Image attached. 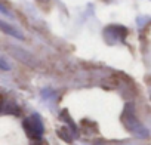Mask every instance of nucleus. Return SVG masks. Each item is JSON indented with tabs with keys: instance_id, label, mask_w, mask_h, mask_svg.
<instances>
[{
	"instance_id": "obj_7",
	"label": "nucleus",
	"mask_w": 151,
	"mask_h": 145,
	"mask_svg": "<svg viewBox=\"0 0 151 145\" xmlns=\"http://www.w3.org/2000/svg\"><path fill=\"white\" fill-rule=\"evenodd\" d=\"M0 12H2V14H8V11H6V9L2 6V5H0Z\"/></svg>"
},
{
	"instance_id": "obj_4",
	"label": "nucleus",
	"mask_w": 151,
	"mask_h": 145,
	"mask_svg": "<svg viewBox=\"0 0 151 145\" xmlns=\"http://www.w3.org/2000/svg\"><path fill=\"white\" fill-rule=\"evenodd\" d=\"M61 118H64V120L67 121V124H68V129L71 127V132H73V135H77V127H76V124H74V121L71 120V117L68 116L67 110H64V111L61 113Z\"/></svg>"
},
{
	"instance_id": "obj_5",
	"label": "nucleus",
	"mask_w": 151,
	"mask_h": 145,
	"mask_svg": "<svg viewBox=\"0 0 151 145\" xmlns=\"http://www.w3.org/2000/svg\"><path fill=\"white\" fill-rule=\"evenodd\" d=\"M73 132L68 129V127H61V129H58V136L61 138V139H64L65 142H71L73 141V135H71Z\"/></svg>"
},
{
	"instance_id": "obj_3",
	"label": "nucleus",
	"mask_w": 151,
	"mask_h": 145,
	"mask_svg": "<svg viewBox=\"0 0 151 145\" xmlns=\"http://www.w3.org/2000/svg\"><path fill=\"white\" fill-rule=\"evenodd\" d=\"M0 30H2L3 33H6V34H9V36H12V37L24 39V36H22L15 27H12L11 24H8V22H5V21H2V19H0Z\"/></svg>"
},
{
	"instance_id": "obj_2",
	"label": "nucleus",
	"mask_w": 151,
	"mask_h": 145,
	"mask_svg": "<svg viewBox=\"0 0 151 145\" xmlns=\"http://www.w3.org/2000/svg\"><path fill=\"white\" fill-rule=\"evenodd\" d=\"M22 127H24L25 135L31 139H42L45 133V126L39 114H31L25 117L22 121Z\"/></svg>"
},
{
	"instance_id": "obj_8",
	"label": "nucleus",
	"mask_w": 151,
	"mask_h": 145,
	"mask_svg": "<svg viewBox=\"0 0 151 145\" xmlns=\"http://www.w3.org/2000/svg\"><path fill=\"white\" fill-rule=\"evenodd\" d=\"M37 2H40V3H47L49 0H37Z\"/></svg>"
},
{
	"instance_id": "obj_1",
	"label": "nucleus",
	"mask_w": 151,
	"mask_h": 145,
	"mask_svg": "<svg viewBox=\"0 0 151 145\" xmlns=\"http://www.w3.org/2000/svg\"><path fill=\"white\" fill-rule=\"evenodd\" d=\"M122 121H123L124 127H126L130 133H133L135 136H138V138H147V136H148L147 127L138 120V117H136L135 113H133L132 105H126V108H124V111H123V114H122Z\"/></svg>"
},
{
	"instance_id": "obj_6",
	"label": "nucleus",
	"mask_w": 151,
	"mask_h": 145,
	"mask_svg": "<svg viewBox=\"0 0 151 145\" xmlns=\"http://www.w3.org/2000/svg\"><path fill=\"white\" fill-rule=\"evenodd\" d=\"M0 68H3V70H9V67H8V64H6V61H5L3 58H0Z\"/></svg>"
}]
</instances>
